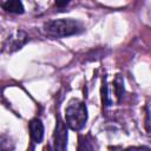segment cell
I'll return each instance as SVG.
<instances>
[{
    "instance_id": "cell-1",
    "label": "cell",
    "mask_w": 151,
    "mask_h": 151,
    "mask_svg": "<svg viewBox=\"0 0 151 151\" xmlns=\"http://www.w3.org/2000/svg\"><path fill=\"white\" fill-rule=\"evenodd\" d=\"M42 31L47 37L57 39L79 34L84 31V26L80 21L74 19H55L46 21L42 26Z\"/></svg>"
},
{
    "instance_id": "cell-2",
    "label": "cell",
    "mask_w": 151,
    "mask_h": 151,
    "mask_svg": "<svg viewBox=\"0 0 151 151\" xmlns=\"http://www.w3.org/2000/svg\"><path fill=\"white\" fill-rule=\"evenodd\" d=\"M65 124L73 131H80L87 122V109L84 101L72 99L65 109Z\"/></svg>"
},
{
    "instance_id": "cell-3",
    "label": "cell",
    "mask_w": 151,
    "mask_h": 151,
    "mask_svg": "<svg viewBox=\"0 0 151 151\" xmlns=\"http://www.w3.org/2000/svg\"><path fill=\"white\" fill-rule=\"evenodd\" d=\"M66 124L63 123L60 117L57 119V125L52 136L50 151H66L67 146V129Z\"/></svg>"
},
{
    "instance_id": "cell-4",
    "label": "cell",
    "mask_w": 151,
    "mask_h": 151,
    "mask_svg": "<svg viewBox=\"0 0 151 151\" xmlns=\"http://www.w3.org/2000/svg\"><path fill=\"white\" fill-rule=\"evenodd\" d=\"M28 39L29 38H28L26 32H24V31H15L4 42L2 51L4 52H8V53L15 52V51L20 50L28 41Z\"/></svg>"
},
{
    "instance_id": "cell-5",
    "label": "cell",
    "mask_w": 151,
    "mask_h": 151,
    "mask_svg": "<svg viewBox=\"0 0 151 151\" xmlns=\"http://www.w3.org/2000/svg\"><path fill=\"white\" fill-rule=\"evenodd\" d=\"M29 134H31V138L33 139L34 143H41L42 138H44V125L41 123L40 119L38 118H34L29 122Z\"/></svg>"
},
{
    "instance_id": "cell-6",
    "label": "cell",
    "mask_w": 151,
    "mask_h": 151,
    "mask_svg": "<svg viewBox=\"0 0 151 151\" xmlns=\"http://www.w3.org/2000/svg\"><path fill=\"white\" fill-rule=\"evenodd\" d=\"M2 8L9 13H15V14L24 13V5L19 0H7L2 2Z\"/></svg>"
},
{
    "instance_id": "cell-7",
    "label": "cell",
    "mask_w": 151,
    "mask_h": 151,
    "mask_svg": "<svg viewBox=\"0 0 151 151\" xmlns=\"http://www.w3.org/2000/svg\"><path fill=\"white\" fill-rule=\"evenodd\" d=\"M93 140L90 138V136L81 134L78 138V151H96L93 146Z\"/></svg>"
},
{
    "instance_id": "cell-8",
    "label": "cell",
    "mask_w": 151,
    "mask_h": 151,
    "mask_svg": "<svg viewBox=\"0 0 151 151\" xmlns=\"http://www.w3.org/2000/svg\"><path fill=\"white\" fill-rule=\"evenodd\" d=\"M0 151H14V143L7 134L0 137Z\"/></svg>"
},
{
    "instance_id": "cell-9",
    "label": "cell",
    "mask_w": 151,
    "mask_h": 151,
    "mask_svg": "<svg viewBox=\"0 0 151 151\" xmlns=\"http://www.w3.org/2000/svg\"><path fill=\"white\" fill-rule=\"evenodd\" d=\"M66 5H68V1H57L55 2V6H59V7H63Z\"/></svg>"
},
{
    "instance_id": "cell-10",
    "label": "cell",
    "mask_w": 151,
    "mask_h": 151,
    "mask_svg": "<svg viewBox=\"0 0 151 151\" xmlns=\"http://www.w3.org/2000/svg\"><path fill=\"white\" fill-rule=\"evenodd\" d=\"M146 123L151 124V111H147V119H146ZM149 124H146V126H147ZM149 131H150V133H151V129H150Z\"/></svg>"
}]
</instances>
